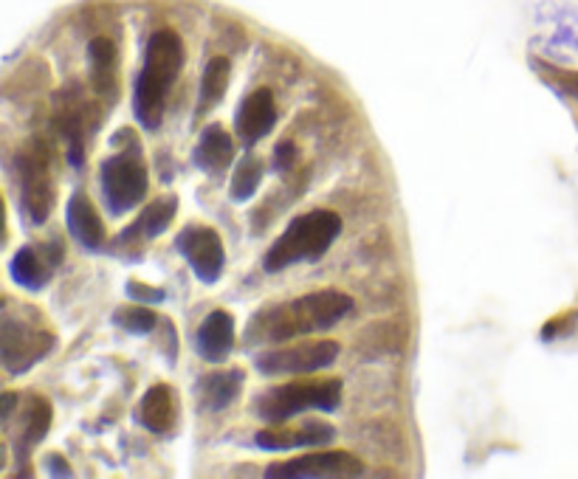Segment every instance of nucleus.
<instances>
[{
	"label": "nucleus",
	"instance_id": "1",
	"mask_svg": "<svg viewBox=\"0 0 578 479\" xmlns=\"http://www.w3.org/2000/svg\"><path fill=\"white\" fill-rule=\"evenodd\" d=\"M353 310V299L342 291H316L305 294L282 305H268L251 316L246 327V347H263V344H285L299 336L322 333L339 325L344 316Z\"/></svg>",
	"mask_w": 578,
	"mask_h": 479
},
{
	"label": "nucleus",
	"instance_id": "2",
	"mask_svg": "<svg viewBox=\"0 0 578 479\" xmlns=\"http://www.w3.org/2000/svg\"><path fill=\"white\" fill-rule=\"evenodd\" d=\"M184 65V43L170 29L156 31L144 51V68L136 79L133 91V110L144 130H158L164 119V108L170 99L175 77Z\"/></svg>",
	"mask_w": 578,
	"mask_h": 479
},
{
	"label": "nucleus",
	"instance_id": "3",
	"mask_svg": "<svg viewBox=\"0 0 578 479\" xmlns=\"http://www.w3.org/2000/svg\"><path fill=\"white\" fill-rule=\"evenodd\" d=\"M342 234V217L328 209H313L294 217L288 229L271 243L263 257V268L268 274L285 271L297 263H316L328 254L333 240Z\"/></svg>",
	"mask_w": 578,
	"mask_h": 479
},
{
	"label": "nucleus",
	"instance_id": "4",
	"mask_svg": "<svg viewBox=\"0 0 578 479\" xmlns=\"http://www.w3.org/2000/svg\"><path fill=\"white\" fill-rule=\"evenodd\" d=\"M342 381L325 378V381H294L271 387L257 398V415L271 426L288 423L302 412H336L342 406Z\"/></svg>",
	"mask_w": 578,
	"mask_h": 479
},
{
	"label": "nucleus",
	"instance_id": "5",
	"mask_svg": "<svg viewBox=\"0 0 578 479\" xmlns=\"http://www.w3.org/2000/svg\"><path fill=\"white\" fill-rule=\"evenodd\" d=\"M125 139V147L102 164V195L113 217L127 215L136 203L144 201L150 186L139 141L133 139L130 130H125Z\"/></svg>",
	"mask_w": 578,
	"mask_h": 479
},
{
	"label": "nucleus",
	"instance_id": "6",
	"mask_svg": "<svg viewBox=\"0 0 578 479\" xmlns=\"http://www.w3.org/2000/svg\"><path fill=\"white\" fill-rule=\"evenodd\" d=\"M17 181H20V203L23 212L32 217L34 226L46 223L54 206V181H51V164H48V147L40 139L26 144L15 158Z\"/></svg>",
	"mask_w": 578,
	"mask_h": 479
},
{
	"label": "nucleus",
	"instance_id": "7",
	"mask_svg": "<svg viewBox=\"0 0 578 479\" xmlns=\"http://www.w3.org/2000/svg\"><path fill=\"white\" fill-rule=\"evenodd\" d=\"M339 353H342V347L333 339L302 341L294 347H277V350L260 353L254 358V367L263 375H308V372L333 367Z\"/></svg>",
	"mask_w": 578,
	"mask_h": 479
},
{
	"label": "nucleus",
	"instance_id": "8",
	"mask_svg": "<svg viewBox=\"0 0 578 479\" xmlns=\"http://www.w3.org/2000/svg\"><path fill=\"white\" fill-rule=\"evenodd\" d=\"M54 333L46 325H26L17 322L15 316L6 310L3 313V367L9 375L32 370L40 358H46L54 350Z\"/></svg>",
	"mask_w": 578,
	"mask_h": 479
},
{
	"label": "nucleus",
	"instance_id": "9",
	"mask_svg": "<svg viewBox=\"0 0 578 479\" xmlns=\"http://www.w3.org/2000/svg\"><path fill=\"white\" fill-rule=\"evenodd\" d=\"M364 463L350 451H313L288 463H271L266 477L274 479H313V477H361Z\"/></svg>",
	"mask_w": 578,
	"mask_h": 479
},
{
	"label": "nucleus",
	"instance_id": "10",
	"mask_svg": "<svg viewBox=\"0 0 578 479\" xmlns=\"http://www.w3.org/2000/svg\"><path fill=\"white\" fill-rule=\"evenodd\" d=\"M175 248L187 257L189 268L204 285H215L226 268V251L220 243V234L209 226H187L178 234Z\"/></svg>",
	"mask_w": 578,
	"mask_h": 479
},
{
	"label": "nucleus",
	"instance_id": "11",
	"mask_svg": "<svg viewBox=\"0 0 578 479\" xmlns=\"http://www.w3.org/2000/svg\"><path fill=\"white\" fill-rule=\"evenodd\" d=\"M274 124H277V102L268 88H257L254 93H249L243 99V105L237 108L235 130L246 147H254L257 141L266 139L274 130Z\"/></svg>",
	"mask_w": 578,
	"mask_h": 479
},
{
	"label": "nucleus",
	"instance_id": "12",
	"mask_svg": "<svg viewBox=\"0 0 578 479\" xmlns=\"http://www.w3.org/2000/svg\"><path fill=\"white\" fill-rule=\"evenodd\" d=\"M336 437V429L325 420H305L299 429H288L285 423H277L274 429H263L257 434V446L266 451L285 449H308V446H328Z\"/></svg>",
	"mask_w": 578,
	"mask_h": 479
},
{
	"label": "nucleus",
	"instance_id": "13",
	"mask_svg": "<svg viewBox=\"0 0 578 479\" xmlns=\"http://www.w3.org/2000/svg\"><path fill=\"white\" fill-rule=\"evenodd\" d=\"M235 316L226 313V310H212L206 316L201 327H198V336H195V347H198V356L209 361V364H220L226 361L232 347H235Z\"/></svg>",
	"mask_w": 578,
	"mask_h": 479
},
{
	"label": "nucleus",
	"instance_id": "14",
	"mask_svg": "<svg viewBox=\"0 0 578 479\" xmlns=\"http://www.w3.org/2000/svg\"><path fill=\"white\" fill-rule=\"evenodd\" d=\"M68 232L71 237L77 240L82 248H102L105 243V223H102V217L96 215L94 203L88 201L82 192H77L71 201H68Z\"/></svg>",
	"mask_w": 578,
	"mask_h": 479
},
{
	"label": "nucleus",
	"instance_id": "15",
	"mask_svg": "<svg viewBox=\"0 0 578 479\" xmlns=\"http://www.w3.org/2000/svg\"><path fill=\"white\" fill-rule=\"evenodd\" d=\"M240 389H243V370L209 372L198 381V398H201V406L220 412L237 401Z\"/></svg>",
	"mask_w": 578,
	"mask_h": 479
},
{
	"label": "nucleus",
	"instance_id": "16",
	"mask_svg": "<svg viewBox=\"0 0 578 479\" xmlns=\"http://www.w3.org/2000/svg\"><path fill=\"white\" fill-rule=\"evenodd\" d=\"M235 158V144L232 136L220 127V124H209L201 133V141L195 147V164L206 172L226 170Z\"/></svg>",
	"mask_w": 578,
	"mask_h": 479
},
{
	"label": "nucleus",
	"instance_id": "17",
	"mask_svg": "<svg viewBox=\"0 0 578 479\" xmlns=\"http://www.w3.org/2000/svg\"><path fill=\"white\" fill-rule=\"evenodd\" d=\"M139 420L141 426L153 434L170 432L172 423H175V398H172V389L167 384L147 389V395L141 398Z\"/></svg>",
	"mask_w": 578,
	"mask_h": 479
},
{
	"label": "nucleus",
	"instance_id": "18",
	"mask_svg": "<svg viewBox=\"0 0 578 479\" xmlns=\"http://www.w3.org/2000/svg\"><path fill=\"white\" fill-rule=\"evenodd\" d=\"M60 263V257L57 254H51L46 257L37 251V248H20L15 254V260H12V279H15L17 285H23V288H29V291H40L43 285L51 277V268Z\"/></svg>",
	"mask_w": 578,
	"mask_h": 479
},
{
	"label": "nucleus",
	"instance_id": "19",
	"mask_svg": "<svg viewBox=\"0 0 578 479\" xmlns=\"http://www.w3.org/2000/svg\"><path fill=\"white\" fill-rule=\"evenodd\" d=\"M88 57H91V79L96 91L116 96V46L108 37H96L88 48Z\"/></svg>",
	"mask_w": 578,
	"mask_h": 479
},
{
	"label": "nucleus",
	"instance_id": "20",
	"mask_svg": "<svg viewBox=\"0 0 578 479\" xmlns=\"http://www.w3.org/2000/svg\"><path fill=\"white\" fill-rule=\"evenodd\" d=\"M229 74H232V62L226 57H212L206 65L204 79H201V96H198V119L209 113L226 96L229 88Z\"/></svg>",
	"mask_w": 578,
	"mask_h": 479
},
{
	"label": "nucleus",
	"instance_id": "21",
	"mask_svg": "<svg viewBox=\"0 0 578 479\" xmlns=\"http://www.w3.org/2000/svg\"><path fill=\"white\" fill-rule=\"evenodd\" d=\"M175 206H178L175 198H164V201L150 203V206L144 209V215L139 217V223H133L130 232L125 234H141L144 240H153L158 234H164L170 229L172 217H175Z\"/></svg>",
	"mask_w": 578,
	"mask_h": 479
},
{
	"label": "nucleus",
	"instance_id": "22",
	"mask_svg": "<svg viewBox=\"0 0 578 479\" xmlns=\"http://www.w3.org/2000/svg\"><path fill=\"white\" fill-rule=\"evenodd\" d=\"M260 184H263V164H260V158L246 155V158L237 164L235 178H232V201H249L251 195L260 189Z\"/></svg>",
	"mask_w": 578,
	"mask_h": 479
},
{
	"label": "nucleus",
	"instance_id": "23",
	"mask_svg": "<svg viewBox=\"0 0 578 479\" xmlns=\"http://www.w3.org/2000/svg\"><path fill=\"white\" fill-rule=\"evenodd\" d=\"M51 429V403L46 398H32L29 412H26V426L20 434V443H26V449L37 446Z\"/></svg>",
	"mask_w": 578,
	"mask_h": 479
},
{
	"label": "nucleus",
	"instance_id": "24",
	"mask_svg": "<svg viewBox=\"0 0 578 479\" xmlns=\"http://www.w3.org/2000/svg\"><path fill=\"white\" fill-rule=\"evenodd\" d=\"M113 322L119 327H125L127 333H133V336H147L158 325V316L150 310V305H139L136 302V308H125L122 313H116Z\"/></svg>",
	"mask_w": 578,
	"mask_h": 479
},
{
	"label": "nucleus",
	"instance_id": "25",
	"mask_svg": "<svg viewBox=\"0 0 578 479\" xmlns=\"http://www.w3.org/2000/svg\"><path fill=\"white\" fill-rule=\"evenodd\" d=\"M127 296L139 305H158L164 302V291L161 288H147L144 282H127Z\"/></svg>",
	"mask_w": 578,
	"mask_h": 479
},
{
	"label": "nucleus",
	"instance_id": "26",
	"mask_svg": "<svg viewBox=\"0 0 578 479\" xmlns=\"http://www.w3.org/2000/svg\"><path fill=\"white\" fill-rule=\"evenodd\" d=\"M294 161H297V144H294V141H280L277 150H274V170H294Z\"/></svg>",
	"mask_w": 578,
	"mask_h": 479
},
{
	"label": "nucleus",
	"instance_id": "27",
	"mask_svg": "<svg viewBox=\"0 0 578 479\" xmlns=\"http://www.w3.org/2000/svg\"><path fill=\"white\" fill-rule=\"evenodd\" d=\"M48 460H51V471H54V474H60V477H68V474H71V468H63V460H60V457H57V454H54V457H48Z\"/></svg>",
	"mask_w": 578,
	"mask_h": 479
}]
</instances>
